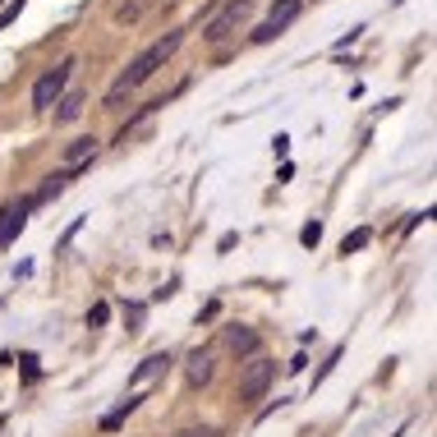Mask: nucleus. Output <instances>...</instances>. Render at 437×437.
I'll list each match as a JSON object with an SVG mask.
<instances>
[{"label":"nucleus","mask_w":437,"mask_h":437,"mask_svg":"<svg viewBox=\"0 0 437 437\" xmlns=\"http://www.w3.org/2000/svg\"><path fill=\"white\" fill-rule=\"evenodd\" d=\"M180 42H185V33H166V37H157V42L148 46L143 55H134L129 69H124V74L115 78V83H110V92H106V110H120V106H124V97H129L134 87H143L148 78L157 74V69L166 65V60H171L175 51H180Z\"/></svg>","instance_id":"obj_1"},{"label":"nucleus","mask_w":437,"mask_h":437,"mask_svg":"<svg viewBox=\"0 0 437 437\" xmlns=\"http://www.w3.org/2000/svg\"><path fill=\"white\" fill-rule=\"evenodd\" d=\"M249 14H253V5H249V0H226V5L217 10V19H208L203 37H208V42H226L230 33H240L244 23H249Z\"/></svg>","instance_id":"obj_2"},{"label":"nucleus","mask_w":437,"mask_h":437,"mask_svg":"<svg viewBox=\"0 0 437 437\" xmlns=\"http://www.w3.org/2000/svg\"><path fill=\"white\" fill-rule=\"evenodd\" d=\"M69 74H74V60H60L55 69H46L42 78L33 83V106L37 110H51L55 101L65 97V87H69Z\"/></svg>","instance_id":"obj_3"},{"label":"nucleus","mask_w":437,"mask_h":437,"mask_svg":"<svg viewBox=\"0 0 437 437\" xmlns=\"http://www.w3.org/2000/svg\"><path fill=\"white\" fill-rule=\"evenodd\" d=\"M299 14H304V0H276L272 10H267V19L253 28V42H276V37H281Z\"/></svg>","instance_id":"obj_4"},{"label":"nucleus","mask_w":437,"mask_h":437,"mask_svg":"<svg viewBox=\"0 0 437 437\" xmlns=\"http://www.w3.org/2000/svg\"><path fill=\"white\" fill-rule=\"evenodd\" d=\"M272 382H276V364L262 359V354L249 359V368H244V378H240V401H262Z\"/></svg>","instance_id":"obj_5"},{"label":"nucleus","mask_w":437,"mask_h":437,"mask_svg":"<svg viewBox=\"0 0 437 437\" xmlns=\"http://www.w3.org/2000/svg\"><path fill=\"white\" fill-rule=\"evenodd\" d=\"M33 208H37L33 198H23V203H14V208L0 212V249H10V244L19 240V230L28 226V212H33Z\"/></svg>","instance_id":"obj_6"},{"label":"nucleus","mask_w":437,"mask_h":437,"mask_svg":"<svg viewBox=\"0 0 437 437\" xmlns=\"http://www.w3.org/2000/svg\"><path fill=\"white\" fill-rule=\"evenodd\" d=\"M171 368V354H152V359H143L138 368L129 373V392H138V387H148V382H157L162 373Z\"/></svg>","instance_id":"obj_7"},{"label":"nucleus","mask_w":437,"mask_h":437,"mask_svg":"<svg viewBox=\"0 0 437 437\" xmlns=\"http://www.w3.org/2000/svg\"><path fill=\"white\" fill-rule=\"evenodd\" d=\"M212 373H217L212 354H208V350H194V354H189V364H185V378H189L194 387H208V382H212Z\"/></svg>","instance_id":"obj_8"},{"label":"nucleus","mask_w":437,"mask_h":437,"mask_svg":"<svg viewBox=\"0 0 437 437\" xmlns=\"http://www.w3.org/2000/svg\"><path fill=\"white\" fill-rule=\"evenodd\" d=\"M92 157H97V138H92V134H83V138H74V143L65 148V166H69V171L87 166Z\"/></svg>","instance_id":"obj_9"},{"label":"nucleus","mask_w":437,"mask_h":437,"mask_svg":"<svg viewBox=\"0 0 437 437\" xmlns=\"http://www.w3.org/2000/svg\"><path fill=\"white\" fill-rule=\"evenodd\" d=\"M83 106H87V97H83V92H65V97H60V101H55V124H74L78 120V115H83Z\"/></svg>","instance_id":"obj_10"},{"label":"nucleus","mask_w":437,"mask_h":437,"mask_svg":"<svg viewBox=\"0 0 437 437\" xmlns=\"http://www.w3.org/2000/svg\"><path fill=\"white\" fill-rule=\"evenodd\" d=\"M226 345L235 350V354H253V350H258V331L253 327H226Z\"/></svg>","instance_id":"obj_11"},{"label":"nucleus","mask_w":437,"mask_h":437,"mask_svg":"<svg viewBox=\"0 0 437 437\" xmlns=\"http://www.w3.org/2000/svg\"><path fill=\"white\" fill-rule=\"evenodd\" d=\"M69 180H74V171H60V175H51V180H46V185L33 194V203H51V198H60V194H65V185H69Z\"/></svg>","instance_id":"obj_12"},{"label":"nucleus","mask_w":437,"mask_h":437,"mask_svg":"<svg viewBox=\"0 0 437 437\" xmlns=\"http://www.w3.org/2000/svg\"><path fill=\"white\" fill-rule=\"evenodd\" d=\"M368 240H373V230H368V226L350 230L345 240H341V253H359V249H364V244H368Z\"/></svg>","instance_id":"obj_13"},{"label":"nucleus","mask_w":437,"mask_h":437,"mask_svg":"<svg viewBox=\"0 0 437 437\" xmlns=\"http://www.w3.org/2000/svg\"><path fill=\"white\" fill-rule=\"evenodd\" d=\"M134 405H138V396H124V401H120V410H110V415L101 419V428H106V433H110V428H120V424H124V415H129Z\"/></svg>","instance_id":"obj_14"},{"label":"nucleus","mask_w":437,"mask_h":437,"mask_svg":"<svg viewBox=\"0 0 437 437\" xmlns=\"http://www.w3.org/2000/svg\"><path fill=\"white\" fill-rule=\"evenodd\" d=\"M317 240H322V226H317V221H308V226L299 230V244H304V249H317Z\"/></svg>","instance_id":"obj_15"},{"label":"nucleus","mask_w":437,"mask_h":437,"mask_svg":"<svg viewBox=\"0 0 437 437\" xmlns=\"http://www.w3.org/2000/svg\"><path fill=\"white\" fill-rule=\"evenodd\" d=\"M106 317H110V304H92L87 308V327H106Z\"/></svg>","instance_id":"obj_16"},{"label":"nucleus","mask_w":437,"mask_h":437,"mask_svg":"<svg viewBox=\"0 0 437 437\" xmlns=\"http://www.w3.org/2000/svg\"><path fill=\"white\" fill-rule=\"evenodd\" d=\"M138 14H143V0H129V5H120V10H115V19L129 23V19H138Z\"/></svg>","instance_id":"obj_17"},{"label":"nucleus","mask_w":437,"mask_h":437,"mask_svg":"<svg viewBox=\"0 0 437 437\" xmlns=\"http://www.w3.org/2000/svg\"><path fill=\"white\" fill-rule=\"evenodd\" d=\"M336 364H341V345H336V350H331V359H327V364H322V368H317V373H313V387H317V382H322V378H327V373H331V368H336Z\"/></svg>","instance_id":"obj_18"},{"label":"nucleus","mask_w":437,"mask_h":437,"mask_svg":"<svg viewBox=\"0 0 437 437\" xmlns=\"http://www.w3.org/2000/svg\"><path fill=\"white\" fill-rule=\"evenodd\" d=\"M19 10H23V0H14V5H5V10H0V28H5V23H14V19H19Z\"/></svg>","instance_id":"obj_19"},{"label":"nucleus","mask_w":437,"mask_h":437,"mask_svg":"<svg viewBox=\"0 0 437 437\" xmlns=\"http://www.w3.org/2000/svg\"><path fill=\"white\" fill-rule=\"evenodd\" d=\"M272 152H276V157L290 152V138H285V134H276V138H272Z\"/></svg>","instance_id":"obj_20"},{"label":"nucleus","mask_w":437,"mask_h":437,"mask_svg":"<svg viewBox=\"0 0 437 437\" xmlns=\"http://www.w3.org/2000/svg\"><path fill=\"white\" fill-rule=\"evenodd\" d=\"M19 364H23V373H28V378H37V354H23Z\"/></svg>","instance_id":"obj_21"},{"label":"nucleus","mask_w":437,"mask_h":437,"mask_svg":"<svg viewBox=\"0 0 437 437\" xmlns=\"http://www.w3.org/2000/svg\"><path fill=\"white\" fill-rule=\"evenodd\" d=\"M175 437H212V428H185V433H175Z\"/></svg>","instance_id":"obj_22"},{"label":"nucleus","mask_w":437,"mask_h":437,"mask_svg":"<svg viewBox=\"0 0 437 437\" xmlns=\"http://www.w3.org/2000/svg\"><path fill=\"white\" fill-rule=\"evenodd\" d=\"M0 428H5V415H0Z\"/></svg>","instance_id":"obj_23"}]
</instances>
